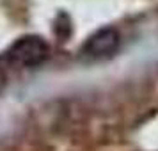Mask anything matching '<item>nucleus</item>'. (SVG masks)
Listing matches in <instances>:
<instances>
[{"instance_id":"7ed1b4c3","label":"nucleus","mask_w":158,"mask_h":151,"mask_svg":"<svg viewBox=\"0 0 158 151\" xmlns=\"http://www.w3.org/2000/svg\"><path fill=\"white\" fill-rule=\"evenodd\" d=\"M6 82H7V78H6V73H4V69H2V68H0V91L4 89Z\"/></svg>"},{"instance_id":"f257e3e1","label":"nucleus","mask_w":158,"mask_h":151,"mask_svg":"<svg viewBox=\"0 0 158 151\" xmlns=\"http://www.w3.org/2000/svg\"><path fill=\"white\" fill-rule=\"evenodd\" d=\"M50 46L41 36H23L16 39L6 52V59L13 66L20 68H34V66L43 64L48 59Z\"/></svg>"},{"instance_id":"f03ea898","label":"nucleus","mask_w":158,"mask_h":151,"mask_svg":"<svg viewBox=\"0 0 158 151\" xmlns=\"http://www.w3.org/2000/svg\"><path fill=\"white\" fill-rule=\"evenodd\" d=\"M119 32L112 27H105V29L96 30L93 36L87 39L84 46H82V57L96 61V59H103L115 53V50L119 48Z\"/></svg>"}]
</instances>
